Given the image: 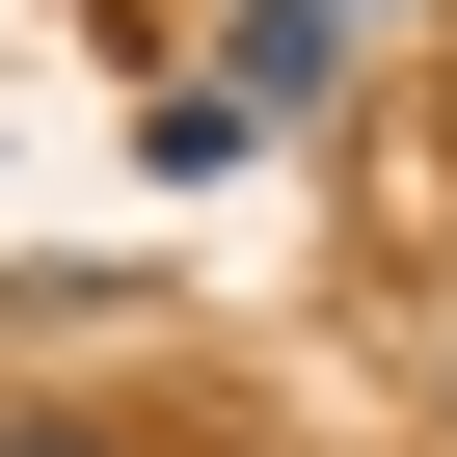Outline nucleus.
I'll list each match as a JSON object with an SVG mask.
<instances>
[{
	"instance_id": "obj_1",
	"label": "nucleus",
	"mask_w": 457,
	"mask_h": 457,
	"mask_svg": "<svg viewBox=\"0 0 457 457\" xmlns=\"http://www.w3.org/2000/svg\"><path fill=\"white\" fill-rule=\"evenodd\" d=\"M0 457H108V430H28V403H0Z\"/></svg>"
}]
</instances>
